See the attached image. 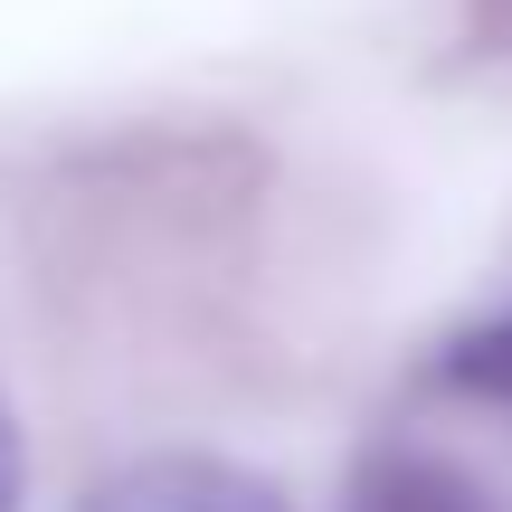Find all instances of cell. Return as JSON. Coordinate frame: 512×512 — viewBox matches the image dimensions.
Returning a JSON list of instances; mask_svg holds the SVG:
<instances>
[{"mask_svg": "<svg viewBox=\"0 0 512 512\" xmlns=\"http://www.w3.org/2000/svg\"><path fill=\"white\" fill-rule=\"evenodd\" d=\"M19 494H29V456H19V427L0 408V512H19Z\"/></svg>", "mask_w": 512, "mask_h": 512, "instance_id": "277c9868", "label": "cell"}, {"mask_svg": "<svg viewBox=\"0 0 512 512\" xmlns=\"http://www.w3.org/2000/svg\"><path fill=\"white\" fill-rule=\"evenodd\" d=\"M76 512H285V494L228 456H133L105 484H86Z\"/></svg>", "mask_w": 512, "mask_h": 512, "instance_id": "6da1fadb", "label": "cell"}, {"mask_svg": "<svg viewBox=\"0 0 512 512\" xmlns=\"http://www.w3.org/2000/svg\"><path fill=\"white\" fill-rule=\"evenodd\" d=\"M437 380L456 389V399L512 408V304H503V313H484V323H465L456 342L437 351Z\"/></svg>", "mask_w": 512, "mask_h": 512, "instance_id": "3957f363", "label": "cell"}, {"mask_svg": "<svg viewBox=\"0 0 512 512\" xmlns=\"http://www.w3.org/2000/svg\"><path fill=\"white\" fill-rule=\"evenodd\" d=\"M351 512H484V494L437 456H370V475L351 484Z\"/></svg>", "mask_w": 512, "mask_h": 512, "instance_id": "7a4b0ae2", "label": "cell"}]
</instances>
